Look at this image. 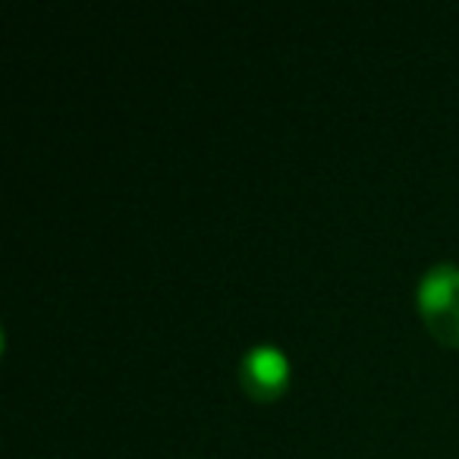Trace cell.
<instances>
[{
    "label": "cell",
    "mask_w": 459,
    "mask_h": 459,
    "mask_svg": "<svg viewBox=\"0 0 459 459\" xmlns=\"http://www.w3.org/2000/svg\"><path fill=\"white\" fill-rule=\"evenodd\" d=\"M415 306L428 333L459 350V264L437 262L419 277Z\"/></svg>",
    "instance_id": "1"
},
{
    "label": "cell",
    "mask_w": 459,
    "mask_h": 459,
    "mask_svg": "<svg viewBox=\"0 0 459 459\" xmlns=\"http://www.w3.org/2000/svg\"><path fill=\"white\" fill-rule=\"evenodd\" d=\"M290 375H293V365L277 343H255L239 359V384L255 403L283 396V390L290 387Z\"/></svg>",
    "instance_id": "2"
}]
</instances>
